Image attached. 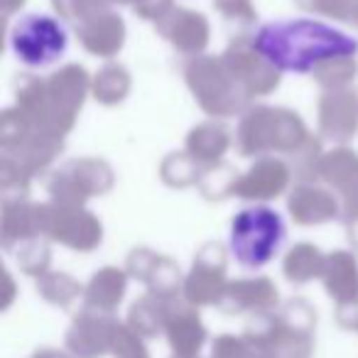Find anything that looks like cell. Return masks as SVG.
Segmentation results:
<instances>
[{
	"instance_id": "6da1fadb",
	"label": "cell",
	"mask_w": 358,
	"mask_h": 358,
	"mask_svg": "<svg viewBox=\"0 0 358 358\" xmlns=\"http://www.w3.org/2000/svg\"><path fill=\"white\" fill-rule=\"evenodd\" d=\"M253 50L285 74H309L334 59L358 55V37L319 17H280L255 30Z\"/></svg>"
},
{
	"instance_id": "7a4b0ae2",
	"label": "cell",
	"mask_w": 358,
	"mask_h": 358,
	"mask_svg": "<svg viewBox=\"0 0 358 358\" xmlns=\"http://www.w3.org/2000/svg\"><path fill=\"white\" fill-rule=\"evenodd\" d=\"M285 243H287V221L275 206H243L236 211L229 224V253L241 268H265L282 253Z\"/></svg>"
},
{
	"instance_id": "3957f363",
	"label": "cell",
	"mask_w": 358,
	"mask_h": 358,
	"mask_svg": "<svg viewBox=\"0 0 358 358\" xmlns=\"http://www.w3.org/2000/svg\"><path fill=\"white\" fill-rule=\"evenodd\" d=\"M71 37L66 25L52 13H22L10 27L8 47L27 69H50L66 57Z\"/></svg>"
}]
</instances>
